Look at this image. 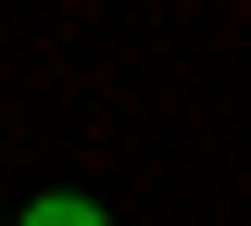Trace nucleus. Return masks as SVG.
<instances>
[{"instance_id":"f257e3e1","label":"nucleus","mask_w":251,"mask_h":226,"mask_svg":"<svg viewBox=\"0 0 251 226\" xmlns=\"http://www.w3.org/2000/svg\"><path fill=\"white\" fill-rule=\"evenodd\" d=\"M13 226H113V214H100V201H75V189H38Z\"/></svg>"}]
</instances>
